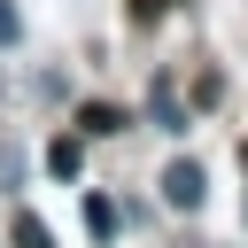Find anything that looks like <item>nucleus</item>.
Segmentation results:
<instances>
[{"label": "nucleus", "mask_w": 248, "mask_h": 248, "mask_svg": "<svg viewBox=\"0 0 248 248\" xmlns=\"http://www.w3.org/2000/svg\"><path fill=\"white\" fill-rule=\"evenodd\" d=\"M85 232H93V240H108V232H116V209H108V194H85Z\"/></svg>", "instance_id": "obj_5"}, {"label": "nucleus", "mask_w": 248, "mask_h": 248, "mask_svg": "<svg viewBox=\"0 0 248 248\" xmlns=\"http://www.w3.org/2000/svg\"><path fill=\"white\" fill-rule=\"evenodd\" d=\"M16 248H54V232H46V225L23 209V217H16Z\"/></svg>", "instance_id": "obj_6"}, {"label": "nucleus", "mask_w": 248, "mask_h": 248, "mask_svg": "<svg viewBox=\"0 0 248 248\" xmlns=\"http://www.w3.org/2000/svg\"><path fill=\"white\" fill-rule=\"evenodd\" d=\"M16 39H23V16H16V8L0 0V46H16Z\"/></svg>", "instance_id": "obj_7"}, {"label": "nucleus", "mask_w": 248, "mask_h": 248, "mask_svg": "<svg viewBox=\"0 0 248 248\" xmlns=\"http://www.w3.org/2000/svg\"><path fill=\"white\" fill-rule=\"evenodd\" d=\"M78 132L108 140V132H124V108H108V101H85V108H78Z\"/></svg>", "instance_id": "obj_3"}, {"label": "nucleus", "mask_w": 248, "mask_h": 248, "mask_svg": "<svg viewBox=\"0 0 248 248\" xmlns=\"http://www.w3.org/2000/svg\"><path fill=\"white\" fill-rule=\"evenodd\" d=\"M46 170H54V178H78V170H85V147H78V140H54V147H46Z\"/></svg>", "instance_id": "obj_4"}, {"label": "nucleus", "mask_w": 248, "mask_h": 248, "mask_svg": "<svg viewBox=\"0 0 248 248\" xmlns=\"http://www.w3.org/2000/svg\"><path fill=\"white\" fill-rule=\"evenodd\" d=\"M147 116H155L163 132H186V108H178V93H170L163 78H155V93H147Z\"/></svg>", "instance_id": "obj_2"}, {"label": "nucleus", "mask_w": 248, "mask_h": 248, "mask_svg": "<svg viewBox=\"0 0 248 248\" xmlns=\"http://www.w3.org/2000/svg\"><path fill=\"white\" fill-rule=\"evenodd\" d=\"M202 194H209V178H202V163H194V155L163 163V202H170V209H202Z\"/></svg>", "instance_id": "obj_1"}, {"label": "nucleus", "mask_w": 248, "mask_h": 248, "mask_svg": "<svg viewBox=\"0 0 248 248\" xmlns=\"http://www.w3.org/2000/svg\"><path fill=\"white\" fill-rule=\"evenodd\" d=\"M163 8H170V0H132V23H155Z\"/></svg>", "instance_id": "obj_8"}]
</instances>
